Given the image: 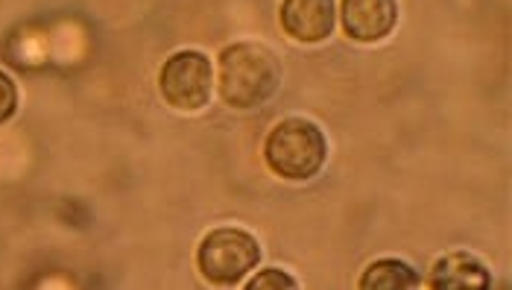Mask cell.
I'll list each match as a JSON object with an SVG mask.
<instances>
[{
  "instance_id": "cell-10",
  "label": "cell",
  "mask_w": 512,
  "mask_h": 290,
  "mask_svg": "<svg viewBox=\"0 0 512 290\" xmlns=\"http://www.w3.org/2000/svg\"><path fill=\"white\" fill-rule=\"evenodd\" d=\"M18 109V88L12 83L9 74L0 71V124H6Z\"/></svg>"
},
{
  "instance_id": "cell-2",
  "label": "cell",
  "mask_w": 512,
  "mask_h": 290,
  "mask_svg": "<svg viewBox=\"0 0 512 290\" xmlns=\"http://www.w3.org/2000/svg\"><path fill=\"white\" fill-rule=\"evenodd\" d=\"M328 156L325 135L314 121L305 118H287L267 135L264 144V162L267 167L290 182H305L316 176Z\"/></svg>"
},
{
  "instance_id": "cell-4",
  "label": "cell",
  "mask_w": 512,
  "mask_h": 290,
  "mask_svg": "<svg viewBox=\"0 0 512 290\" xmlns=\"http://www.w3.org/2000/svg\"><path fill=\"white\" fill-rule=\"evenodd\" d=\"M161 97L179 109V112H197L211 100L214 88V71L211 59L199 50H179L173 53L158 74Z\"/></svg>"
},
{
  "instance_id": "cell-3",
  "label": "cell",
  "mask_w": 512,
  "mask_h": 290,
  "mask_svg": "<svg viewBox=\"0 0 512 290\" xmlns=\"http://www.w3.org/2000/svg\"><path fill=\"white\" fill-rule=\"evenodd\" d=\"M261 261L258 241L243 229H214L199 244L197 267L205 282L211 285H240L249 270Z\"/></svg>"
},
{
  "instance_id": "cell-7",
  "label": "cell",
  "mask_w": 512,
  "mask_h": 290,
  "mask_svg": "<svg viewBox=\"0 0 512 290\" xmlns=\"http://www.w3.org/2000/svg\"><path fill=\"white\" fill-rule=\"evenodd\" d=\"M489 285H492L489 270L469 252H451V255L439 258L428 276V288L434 290H480Z\"/></svg>"
},
{
  "instance_id": "cell-6",
  "label": "cell",
  "mask_w": 512,
  "mask_h": 290,
  "mask_svg": "<svg viewBox=\"0 0 512 290\" xmlns=\"http://www.w3.org/2000/svg\"><path fill=\"white\" fill-rule=\"evenodd\" d=\"M340 18L352 42H381L393 33L395 21H398V3L395 0H343Z\"/></svg>"
},
{
  "instance_id": "cell-1",
  "label": "cell",
  "mask_w": 512,
  "mask_h": 290,
  "mask_svg": "<svg viewBox=\"0 0 512 290\" xmlns=\"http://www.w3.org/2000/svg\"><path fill=\"white\" fill-rule=\"evenodd\" d=\"M278 83H281V62L264 44L235 42L220 53L217 88L226 106L255 109L276 94Z\"/></svg>"
},
{
  "instance_id": "cell-9",
  "label": "cell",
  "mask_w": 512,
  "mask_h": 290,
  "mask_svg": "<svg viewBox=\"0 0 512 290\" xmlns=\"http://www.w3.org/2000/svg\"><path fill=\"white\" fill-rule=\"evenodd\" d=\"M299 288L296 285V279L293 276H287V273H281V270H261L246 290H293Z\"/></svg>"
},
{
  "instance_id": "cell-5",
  "label": "cell",
  "mask_w": 512,
  "mask_h": 290,
  "mask_svg": "<svg viewBox=\"0 0 512 290\" xmlns=\"http://www.w3.org/2000/svg\"><path fill=\"white\" fill-rule=\"evenodd\" d=\"M337 3L334 0H281V30L302 44L325 42L334 33Z\"/></svg>"
},
{
  "instance_id": "cell-8",
  "label": "cell",
  "mask_w": 512,
  "mask_h": 290,
  "mask_svg": "<svg viewBox=\"0 0 512 290\" xmlns=\"http://www.w3.org/2000/svg\"><path fill=\"white\" fill-rule=\"evenodd\" d=\"M360 290H407L419 288V276L413 267H407L398 258H381L375 261L363 276H360Z\"/></svg>"
}]
</instances>
